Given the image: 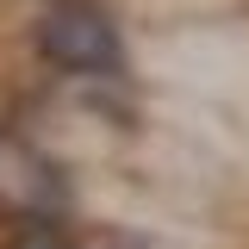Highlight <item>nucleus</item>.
Here are the masks:
<instances>
[{
    "instance_id": "nucleus-1",
    "label": "nucleus",
    "mask_w": 249,
    "mask_h": 249,
    "mask_svg": "<svg viewBox=\"0 0 249 249\" xmlns=\"http://www.w3.org/2000/svg\"><path fill=\"white\" fill-rule=\"evenodd\" d=\"M31 50L50 75L81 88L131 81V37L112 0H44L31 19Z\"/></svg>"
},
{
    "instance_id": "nucleus-2",
    "label": "nucleus",
    "mask_w": 249,
    "mask_h": 249,
    "mask_svg": "<svg viewBox=\"0 0 249 249\" xmlns=\"http://www.w3.org/2000/svg\"><path fill=\"white\" fill-rule=\"evenodd\" d=\"M81 218H50V212H19L6 224V249H81L75 243Z\"/></svg>"
}]
</instances>
